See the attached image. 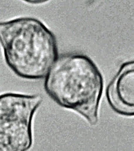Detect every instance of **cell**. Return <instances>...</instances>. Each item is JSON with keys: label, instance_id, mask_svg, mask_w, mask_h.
<instances>
[{"label": "cell", "instance_id": "6da1fadb", "mask_svg": "<svg viewBox=\"0 0 134 151\" xmlns=\"http://www.w3.org/2000/svg\"><path fill=\"white\" fill-rule=\"evenodd\" d=\"M45 78V91L54 102L78 113L92 126L98 124L104 80L89 57L73 53L62 55Z\"/></svg>", "mask_w": 134, "mask_h": 151}, {"label": "cell", "instance_id": "7a4b0ae2", "mask_svg": "<svg viewBox=\"0 0 134 151\" xmlns=\"http://www.w3.org/2000/svg\"><path fill=\"white\" fill-rule=\"evenodd\" d=\"M0 44L8 67L24 79L45 78L58 58L54 34L34 17L0 22Z\"/></svg>", "mask_w": 134, "mask_h": 151}, {"label": "cell", "instance_id": "3957f363", "mask_svg": "<svg viewBox=\"0 0 134 151\" xmlns=\"http://www.w3.org/2000/svg\"><path fill=\"white\" fill-rule=\"evenodd\" d=\"M42 101L39 94L0 95V151H28L31 147L32 119Z\"/></svg>", "mask_w": 134, "mask_h": 151}, {"label": "cell", "instance_id": "277c9868", "mask_svg": "<svg viewBox=\"0 0 134 151\" xmlns=\"http://www.w3.org/2000/svg\"><path fill=\"white\" fill-rule=\"evenodd\" d=\"M106 96L118 114L134 116V60L123 63L108 85Z\"/></svg>", "mask_w": 134, "mask_h": 151}]
</instances>
